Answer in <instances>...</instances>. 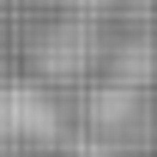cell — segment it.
Segmentation results:
<instances>
[{
	"label": "cell",
	"mask_w": 157,
	"mask_h": 157,
	"mask_svg": "<svg viewBox=\"0 0 157 157\" xmlns=\"http://www.w3.org/2000/svg\"><path fill=\"white\" fill-rule=\"evenodd\" d=\"M48 103L30 91V85H12V91H0V133L12 139H48L55 127H48Z\"/></svg>",
	"instance_id": "obj_1"
},
{
	"label": "cell",
	"mask_w": 157,
	"mask_h": 157,
	"mask_svg": "<svg viewBox=\"0 0 157 157\" xmlns=\"http://www.w3.org/2000/svg\"><path fill=\"white\" fill-rule=\"evenodd\" d=\"M0 157H12V151H0Z\"/></svg>",
	"instance_id": "obj_2"
}]
</instances>
